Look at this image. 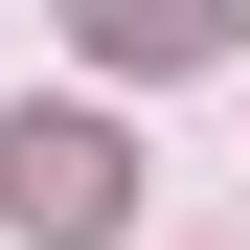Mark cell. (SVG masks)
<instances>
[{"label":"cell","mask_w":250,"mask_h":250,"mask_svg":"<svg viewBox=\"0 0 250 250\" xmlns=\"http://www.w3.org/2000/svg\"><path fill=\"white\" fill-rule=\"evenodd\" d=\"M0 228L114 250V228H137V137H114V114H0Z\"/></svg>","instance_id":"1"},{"label":"cell","mask_w":250,"mask_h":250,"mask_svg":"<svg viewBox=\"0 0 250 250\" xmlns=\"http://www.w3.org/2000/svg\"><path fill=\"white\" fill-rule=\"evenodd\" d=\"M91 46L114 68H182V46H228V0H91Z\"/></svg>","instance_id":"2"}]
</instances>
